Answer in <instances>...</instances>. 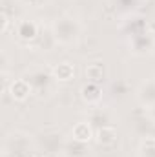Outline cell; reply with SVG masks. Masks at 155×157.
I'll return each mask as SVG.
<instances>
[{
  "instance_id": "obj_1",
  "label": "cell",
  "mask_w": 155,
  "mask_h": 157,
  "mask_svg": "<svg viewBox=\"0 0 155 157\" xmlns=\"http://www.w3.org/2000/svg\"><path fill=\"white\" fill-rule=\"evenodd\" d=\"M35 141L29 133L13 130L4 137L2 144V157H35Z\"/></svg>"
},
{
  "instance_id": "obj_2",
  "label": "cell",
  "mask_w": 155,
  "mask_h": 157,
  "mask_svg": "<svg viewBox=\"0 0 155 157\" xmlns=\"http://www.w3.org/2000/svg\"><path fill=\"white\" fill-rule=\"evenodd\" d=\"M82 35V26L75 17L60 15L51 24V37L60 46H75Z\"/></svg>"
},
{
  "instance_id": "obj_3",
  "label": "cell",
  "mask_w": 155,
  "mask_h": 157,
  "mask_svg": "<svg viewBox=\"0 0 155 157\" xmlns=\"http://www.w3.org/2000/svg\"><path fill=\"white\" fill-rule=\"evenodd\" d=\"M24 78L28 80V84L31 86V91L33 95L37 97H47L55 91V86L59 84L51 70H46L42 66H35V68H29L26 73H24Z\"/></svg>"
},
{
  "instance_id": "obj_4",
  "label": "cell",
  "mask_w": 155,
  "mask_h": 157,
  "mask_svg": "<svg viewBox=\"0 0 155 157\" xmlns=\"http://www.w3.org/2000/svg\"><path fill=\"white\" fill-rule=\"evenodd\" d=\"M64 144H66V137L59 130H46L37 137V146L40 150H44L46 154L60 155L64 150Z\"/></svg>"
},
{
  "instance_id": "obj_5",
  "label": "cell",
  "mask_w": 155,
  "mask_h": 157,
  "mask_svg": "<svg viewBox=\"0 0 155 157\" xmlns=\"http://www.w3.org/2000/svg\"><path fill=\"white\" fill-rule=\"evenodd\" d=\"M155 48V39L150 31H141L137 35L130 37V49L133 55H148Z\"/></svg>"
},
{
  "instance_id": "obj_6",
  "label": "cell",
  "mask_w": 155,
  "mask_h": 157,
  "mask_svg": "<svg viewBox=\"0 0 155 157\" xmlns=\"http://www.w3.org/2000/svg\"><path fill=\"white\" fill-rule=\"evenodd\" d=\"M135 97H137V102L142 108H146V110L153 108L155 106V77L146 78L144 82H141V86L135 91Z\"/></svg>"
},
{
  "instance_id": "obj_7",
  "label": "cell",
  "mask_w": 155,
  "mask_h": 157,
  "mask_svg": "<svg viewBox=\"0 0 155 157\" xmlns=\"http://www.w3.org/2000/svg\"><path fill=\"white\" fill-rule=\"evenodd\" d=\"M15 35L20 42H33L39 39V24L31 18H22L15 24Z\"/></svg>"
},
{
  "instance_id": "obj_8",
  "label": "cell",
  "mask_w": 155,
  "mask_h": 157,
  "mask_svg": "<svg viewBox=\"0 0 155 157\" xmlns=\"http://www.w3.org/2000/svg\"><path fill=\"white\" fill-rule=\"evenodd\" d=\"M7 93H9V97H11L15 102H26V101L33 95L31 86L28 84V80L24 77L11 80L9 86H7Z\"/></svg>"
},
{
  "instance_id": "obj_9",
  "label": "cell",
  "mask_w": 155,
  "mask_h": 157,
  "mask_svg": "<svg viewBox=\"0 0 155 157\" xmlns=\"http://www.w3.org/2000/svg\"><path fill=\"white\" fill-rule=\"evenodd\" d=\"M80 97L88 106L95 108V106H100L102 102V90L97 82H88L80 88Z\"/></svg>"
},
{
  "instance_id": "obj_10",
  "label": "cell",
  "mask_w": 155,
  "mask_h": 157,
  "mask_svg": "<svg viewBox=\"0 0 155 157\" xmlns=\"http://www.w3.org/2000/svg\"><path fill=\"white\" fill-rule=\"evenodd\" d=\"M70 137L78 141V143L88 144L91 139H95V128L89 124V121H80L71 128V135Z\"/></svg>"
},
{
  "instance_id": "obj_11",
  "label": "cell",
  "mask_w": 155,
  "mask_h": 157,
  "mask_svg": "<svg viewBox=\"0 0 155 157\" xmlns=\"http://www.w3.org/2000/svg\"><path fill=\"white\" fill-rule=\"evenodd\" d=\"M51 73L57 82H70L75 78V66L71 62H59L51 68Z\"/></svg>"
},
{
  "instance_id": "obj_12",
  "label": "cell",
  "mask_w": 155,
  "mask_h": 157,
  "mask_svg": "<svg viewBox=\"0 0 155 157\" xmlns=\"http://www.w3.org/2000/svg\"><path fill=\"white\" fill-rule=\"evenodd\" d=\"M95 143L99 146H113L117 143V130L115 126H104L95 130Z\"/></svg>"
},
{
  "instance_id": "obj_13",
  "label": "cell",
  "mask_w": 155,
  "mask_h": 157,
  "mask_svg": "<svg viewBox=\"0 0 155 157\" xmlns=\"http://www.w3.org/2000/svg\"><path fill=\"white\" fill-rule=\"evenodd\" d=\"M89 124L95 128V130H99V128H104V126H112V117H110V113L104 110V108H100V106H95V108H91V113H89Z\"/></svg>"
},
{
  "instance_id": "obj_14",
  "label": "cell",
  "mask_w": 155,
  "mask_h": 157,
  "mask_svg": "<svg viewBox=\"0 0 155 157\" xmlns=\"http://www.w3.org/2000/svg\"><path fill=\"white\" fill-rule=\"evenodd\" d=\"M88 144L84 143H78L75 139H66V144H64V150L60 155H66V157H86L88 155Z\"/></svg>"
},
{
  "instance_id": "obj_15",
  "label": "cell",
  "mask_w": 155,
  "mask_h": 157,
  "mask_svg": "<svg viewBox=\"0 0 155 157\" xmlns=\"http://www.w3.org/2000/svg\"><path fill=\"white\" fill-rule=\"evenodd\" d=\"M139 157H155V137H144L137 150Z\"/></svg>"
},
{
  "instance_id": "obj_16",
  "label": "cell",
  "mask_w": 155,
  "mask_h": 157,
  "mask_svg": "<svg viewBox=\"0 0 155 157\" xmlns=\"http://www.w3.org/2000/svg\"><path fill=\"white\" fill-rule=\"evenodd\" d=\"M86 77L89 78V82H97V84H99V80H102V77H104V66H102L100 62H91V64H88V68H86Z\"/></svg>"
},
{
  "instance_id": "obj_17",
  "label": "cell",
  "mask_w": 155,
  "mask_h": 157,
  "mask_svg": "<svg viewBox=\"0 0 155 157\" xmlns=\"http://www.w3.org/2000/svg\"><path fill=\"white\" fill-rule=\"evenodd\" d=\"M2 20H4V26H2V31H7V24H9V18L6 13H2Z\"/></svg>"
},
{
  "instance_id": "obj_18",
  "label": "cell",
  "mask_w": 155,
  "mask_h": 157,
  "mask_svg": "<svg viewBox=\"0 0 155 157\" xmlns=\"http://www.w3.org/2000/svg\"><path fill=\"white\" fill-rule=\"evenodd\" d=\"M24 4H28V6H40L44 0H22Z\"/></svg>"
},
{
  "instance_id": "obj_19",
  "label": "cell",
  "mask_w": 155,
  "mask_h": 157,
  "mask_svg": "<svg viewBox=\"0 0 155 157\" xmlns=\"http://www.w3.org/2000/svg\"><path fill=\"white\" fill-rule=\"evenodd\" d=\"M148 117H150V121H152V122H155V106L148 110Z\"/></svg>"
},
{
  "instance_id": "obj_20",
  "label": "cell",
  "mask_w": 155,
  "mask_h": 157,
  "mask_svg": "<svg viewBox=\"0 0 155 157\" xmlns=\"http://www.w3.org/2000/svg\"><path fill=\"white\" fill-rule=\"evenodd\" d=\"M35 157H47L46 154H35Z\"/></svg>"
},
{
  "instance_id": "obj_21",
  "label": "cell",
  "mask_w": 155,
  "mask_h": 157,
  "mask_svg": "<svg viewBox=\"0 0 155 157\" xmlns=\"http://www.w3.org/2000/svg\"><path fill=\"white\" fill-rule=\"evenodd\" d=\"M59 157H66V155H59Z\"/></svg>"
}]
</instances>
